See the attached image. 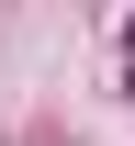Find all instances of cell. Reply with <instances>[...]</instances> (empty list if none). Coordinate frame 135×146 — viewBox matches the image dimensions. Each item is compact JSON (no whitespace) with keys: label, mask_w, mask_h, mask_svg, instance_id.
Returning a JSON list of instances; mask_svg holds the SVG:
<instances>
[{"label":"cell","mask_w":135,"mask_h":146,"mask_svg":"<svg viewBox=\"0 0 135 146\" xmlns=\"http://www.w3.org/2000/svg\"><path fill=\"white\" fill-rule=\"evenodd\" d=\"M124 45H135V23H124Z\"/></svg>","instance_id":"6da1fadb"}]
</instances>
